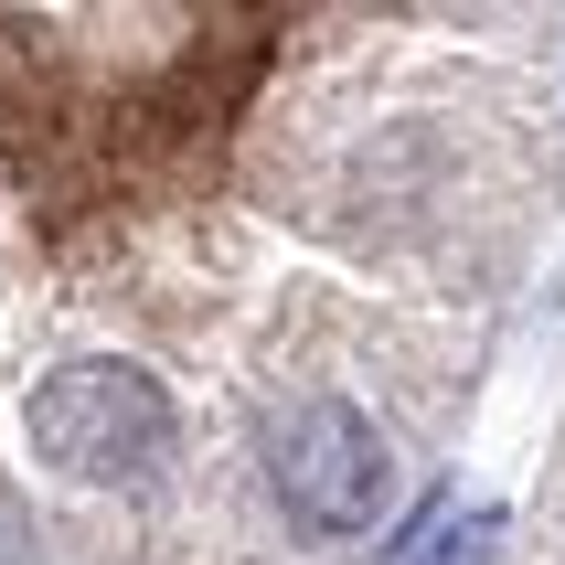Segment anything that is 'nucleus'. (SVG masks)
<instances>
[{"label":"nucleus","mask_w":565,"mask_h":565,"mask_svg":"<svg viewBox=\"0 0 565 565\" xmlns=\"http://www.w3.org/2000/svg\"><path fill=\"white\" fill-rule=\"evenodd\" d=\"M22 438L43 470L64 480H96V491H139V480L171 470V448H182V416L160 395L150 363H54V374L22 395Z\"/></svg>","instance_id":"f257e3e1"},{"label":"nucleus","mask_w":565,"mask_h":565,"mask_svg":"<svg viewBox=\"0 0 565 565\" xmlns=\"http://www.w3.org/2000/svg\"><path fill=\"white\" fill-rule=\"evenodd\" d=\"M267 480L278 502L310 523V534H363L384 502H395V459H384L374 416L342 406V395H299V406L267 427Z\"/></svg>","instance_id":"f03ea898"},{"label":"nucleus","mask_w":565,"mask_h":565,"mask_svg":"<svg viewBox=\"0 0 565 565\" xmlns=\"http://www.w3.org/2000/svg\"><path fill=\"white\" fill-rule=\"evenodd\" d=\"M406 565H491V512H459V523H427Z\"/></svg>","instance_id":"7ed1b4c3"}]
</instances>
